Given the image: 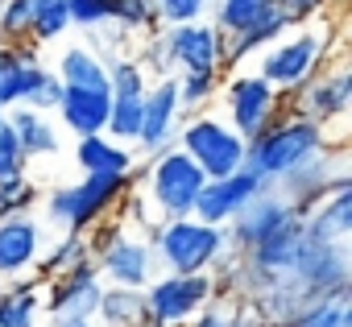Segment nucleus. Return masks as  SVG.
<instances>
[{
  "instance_id": "1",
  "label": "nucleus",
  "mask_w": 352,
  "mask_h": 327,
  "mask_svg": "<svg viewBox=\"0 0 352 327\" xmlns=\"http://www.w3.org/2000/svg\"><path fill=\"white\" fill-rule=\"evenodd\" d=\"M336 42H340V9H327L323 17L298 25L294 34H282L274 46H265V50L257 54V71H253V75L265 79V83L286 100V95H294L331 54H340Z\"/></svg>"
},
{
  "instance_id": "2",
  "label": "nucleus",
  "mask_w": 352,
  "mask_h": 327,
  "mask_svg": "<svg viewBox=\"0 0 352 327\" xmlns=\"http://www.w3.org/2000/svg\"><path fill=\"white\" fill-rule=\"evenodd\" d=\"M323 149H340L331 145L327 128H319L315 120L298 116L294 108L278 112L253 141H245V170H253L261 183H282L290 170H298L302 161L319 157Z\"/></svg>"
},
{
  "instance_id": "3",
  "label": "nucleus",
  "mask_w": 352,
  "mask_h": 327,
  "mask_svg": "<svg viewBox=\"0 0 352 327\" xmlns=\"http://www.w3.org/2000/svg\"><path fill=\"white\" fill-rule=\"evenodd\" d=\"M153 257L170 273H212L216 265L232 261V245L224 228L199 224L195 216L187 220H162L153 232Z\"/></svg>"
},
{
  "instance_id": "4",
  "label": "nucleus",
  "mask_w": 352,
  "mask_h": 327,
  "mask_svg": "<svg viewBox=\"0 0 352 327\" xmlns=\"http://www.w3.org/2000/svg\"><path fill=\"white\" fill-rule=\"evenodd\" d=\"M129 191H133V179H120V174H83L71 187H54L42 199V207H46L50 224H58V232L87 236Z\"/></svg>"
},
{
  "instance_id": "5",
  "label": "nucleus",
  "mask_w": 352,
  "mask_h": 327,
  "mask_svg": "<svg viewBox=\"0 0 352 327\" xmlns=\"http://www.w3.org/2000/svg\"><path fill=\"white\" fill-rule=\"evenodd\" d=\"M133 179H145V187H137V191L145 195V203L162 220H187V216H195V199H199V191L208 183L199 174V166L187 153H179V149H166V153L149 157L145 166L133 170Z\"/></svg>"
},
{
  "instance_id": "6",
  "label": "nucleus",
  "mask_w": 352,
  "mask_h": 327,
  "mask_svg": "<svg viewBox=\"0 0 352 327\" xmlns=\"http://www.w3.org/2000/svg\"><path fill=\"white\" fill-rule=\"evenodd\" d=\"M87 257L96 261V269L104 278H112V286L120 290H145L153 282V245L145 232L116 224H96L87 232Z\"/></svg>"
},
{
  "instance_id": "7",
  "label": "nucleus",
  "mask_w": 352,
  "mask_h": 327,
  "mask_svg": "<svg viewBox=\"0 0 352 327\" xmlns=\"http://www.w3.org/2000/svg\"><path fill=\"white\" fill-rule=\"evenodd\" d=\"M174 149L187 153L195 166H199V174H204L208 183L245 170V141L224 124V116H212V112H195V116H187V120L179 124Z\"/></svg>"
},
{
  "instance_id": "8",
  "label": "nucleus",
  "mask_w": 352,
  "mask_h": 327,
  "mask_svg": "<svg viewBox=\"0 0 352 327\" xmlns=\"http://www.w3.org/2000/svg\"><path fill=\"white\" fill-rule=\"evenodd\" d=\"M145 315L153 327H187L195 315H204L212 306V298L220 294V278L216 273H166L153 278L145 290Z\"/></svg>"
},
{
  "instance_id": "9",
  "label": "nucleus",
  "mask_w": 352,
  "mask_h": 327,
  "mask_svg": "<svg viewBox=\"0 0 352 327\" xmlns=\"http://www.w3.org/2000/svg\"><path fill=\"white\" fill-rule=\"evenodd\" d=\"M348 104H352V75H348V63L344 54H331L294 95H290V108L307 120H315L319 128H336L344 124L348 116Z\"/></svg>"
},
{
  "instance_id": "10",
  "label": "nucleus",
  "mask_w": 352,
  "mask_h": 327,
  "mask_svg": "<svg viewBox=\"0 0 352 327\" xmlns=\"http://www.w3.org/2000/svg\"><path fill=\"white\" fill-rule=\"evenodd\" d=\"M224 91V124L241 137V141H253L286 104H282V95L265 83V79H257V75H232L228 83H220Z\"/></svg>"
},
{
  "instance_id": "11",
  "label": "nucleus",
  "mask_w": 352,
  "mask_h": 327,
  "mask_svg": "<svg viewBox=\"0 0 352 327\" xmlns=\"http://www.w3.org/2000/svg\"><path fill=\"white\" fill-rule=\"evenodd\" d=\"M187 120L183 100H179V79L162 75L145 87V104H141V133L133 145H141L145 157H157L166 149H174V137H179V124Z\"/></svg>"
},
{
  "instance_id": "12",
  "label": "nucleus",
  "mask_w": 352,
  "mask_h": 327,
  "mask_svg": "<svg viewBox=\"0 0 352 327\" xmlns=\"http://www.w3.org/2000/svg\"><path fill=\"white\" fill-rule=\"evenodd\" d=\"M100 294H104L100 269H96V261H87L63 278L42 282V311L50 315V323H91Z\"/></svg>"
},
{
  "instance_id": "13",
  "label": "nucleus",
  "mask_w": 352,
  "mask_h": 327,
  "mask_svg": "<svg viewBox=\"0 0 352 327\" xmlns=\"http://www.w3.org/2000/svg\"><path fill=\"white\" fill-rule=\"evenodd\" d=\"M157 42H162V58H166V67H179V75L224 71V38L212 30V21L170 25V30H162Z\"/></svg>"
},
{
  "instance_id": "14",
  "label": "nucleus",
  "mask_w": 352,
  "mask_h": 327,
  "mask_svg": "<svg viewBox=\"0 0 352 327\" xmlns=\"http://www.w3.org/2000/svg\"><path fill=\"white\" fill-rule=\"evenodd\" d=\"M290 278L298 286H307L311 294H319V298L348 294V253H344V245H319V240L302 236V249L294 257Z\"/></svg>"
},
{
  "instance_id": "15",
  "label": "nucleus",
  "mask_w": 352,
  "mask_h": 327,
  "mask_svg": "<svg viewBox=\"0 0 352 327\" xmlns=\"http://www.w3.org/2000/svg\"><path fill=\"white\" fill-rule=\"evenodd\" d=\"M290 220H298V212L274 191V187H265L257 199H249L241 212H236V220L224 228L228 232V245H232V257L236 253H249L253 245H261L265 236H274L282 224H290Z\"/></svg>"
},
{
  "instance_id": "16",
  "label": "nucleus",
  "mask_w": 352,
  "mask_h": 327,
  "mask_svg": "<svg viewBox=\"0 0 352 327\" xmlns=\"http://www.w3.org/2000/svg\"><path fill=\"white\" fill-rule=\"evenodd\" d=\"M46 253V228L38 216H5L0 220V278H30Z\"/></svg>"
},
{
  "instance_id": "17",
  "label": "nucleus",
  "mask_w": 352,
  "mask_h": 327,
  "mask_svg": "<svg viewBox=\"0 0 352 327\" xmlns=\"http://www.w3.org/2000/svg\"><path fill=\"white\" fill-rule=\"evenodd\" d=\"M270 183H261L253 170H236L228 179H216V183H204L199 199H195V220L199 224H212V228H228L236 220V212L257 199Z\"/></svg>"
},
{
  "instance_id": "18",
  "label": "nucleus",
  "mask_w": 352,
  "mask_h": 327,
  "mask_svg": "<svg viewBox=\"0 0 352 327\" xmlns=\"http://www.w3.org/2000/svg\"><path fill=\"white\" fill-rule=\"evenodd\" d=\"M42 54H38V46H30V42H9V46H0V108H17V104H25V95H30V87H34V79L42 75Z\"/></svg>"
},
{
  "instance_id": "19",
  "label": "nucleus",
  "mask_w": 352,
  "mask_h": 327,
  "mask_svg": "<svg viewBox=\"0 0 352 327\" xmlns=\"http://www.w3.org/2000/svg\"><path fill=\"white\" fill-rule=\"evenodd\" d=\"M352 232V183L336 187L327 199H319L307 216H302V236L319 240V245H344Z\"/></svg>"
},
{
  "instance_id": "20",
  "label": "nucleus",
  "mask_w": 352,
  "mask_h": 327,
  "mask_svg": "<svg viewBox=\"0 0 352 327\" xmlns=\"http://www.w3.org/2000/svg\"><path fill=\"white\" fill-rule=\"evenodd\" d=\"M5 124H9V133L17 137V145H21V157H25V161L58 157L63 141H58V128H54V120H50V116H42V112H34V108L17 104V108H9V112H5Z\"/></svg>"
},
{
  "instance_id": "21",
  "label": "nucleus",
  "mask_w": 352,
  "mask_h": 327,
  "mask_svg": "<svg viewBox=\"0 0 352 327\" xmlns=\"http://www.w3.org/2000/svg\"><path fill=\"white\" fill-rule=\"evenodd\" d=\"M108 91H83V87H63V104H58V120L63 128H71L75 137H100L108 128Z\"/></svg>"
},
{
  "instance_id": "22",
  "label": "nucleus",
  "mask_w": 352,
  "mask_h": 327,
  "mask_svg": "<svg viewBox=\"0 0 352 327\" xmlns=\"http://www.w3.org/2000/svg\"><path fill=\"white\" fill-rule=\"evenodd\" d=\"M75 166L83 174H120V179H133L137 170V157L129 145H116L112 137H79L75 141Z\"/></svg>"
},
{
  "instance_id": "23",
  "label": "nucleus",
  "mask_w": 352,
  "mask_h": 327,
  "mask_svg": "<svg viewBox=\"0 0 352 327\" xmlns=\"http://www.w3.org/2000/svg\"><path fill=\"white\" fill-rule=\"evenodd\" d=\"M42 319V278H17L0 290V327H38Z\"/></svg>"
},
{
  "instance_id": "24",
  "label": "nucleus",
  "mask_w": 352,
  "mask_h": 327,
  "mask_svg": "<svg viewBox=\"0 0 352 327\" xmlns=\"http://www.w3.org/2000/svg\"><path fill=\"white\" fill-rule=\"evenodd\" d=\"M63 87H83V91H108V67L100 58V50L91 46H71L63 50L58 67H54Z\"/></svg>"
},
{
  "instance_id": "25",
  "label": "nucleus",
  "mask_w": 352,
  "mask_h": 327,
  "mask_svg": "<svg viewBox=\"0 0 352 327\" xmlns=\"http://www.w3.org/2000/svg\"><path fill=\"white\" fill-rule=\"evenodd\" d=\"M96 319L104 327H145L149 315H145V294L141 290H104L100 294V306H96Z\"/></svg>"
},
{
  "instance_id": "26",
  "label": "nucleus",
  "mask_w": 352,
  "mask_h": 327,
  "mask_svg": "<svg viewBox=\"0 0 352 327\" xmlns=\"http://www.w3.org/2000/svg\"><path fill=\"white\" fill-rule=\"evenodd\" d=\"M91 257H87V236H79V232H63L46 253H42V261H38V278L42 282H50V278H63V273H71V269H79V265H87Z\"/></svg>"
},
{
  "instance_id": "27",
  "label": "nucleus",
  "mask_w": 352,
  "mask_h": 327,
  "mask_svg": "<svg viewBox=\"0 0 352 327\" xmlns=\"http://www.w3.org/2000/svg\"><path fill=\"white\" fill-rule=\"evenodd\" d=\"M104 13H108V25L120 30V34H157L162 21L153 13V0H104Z\"/></svg>"
},
{
  "instance_id": "28",
  "label": "nucleus",
  "mask_w": 352,
  "mask_h": 327,
  "mask_svg": "<svg viewBox=\"0 0 352 327\" xmlns=\"http://www.w3.org/2000/svg\"><path fill=\"white\" fill-rule=\"evenodd\" d=\"M71 30L67 0H34V21H30V46H46Z\"/></svg>"
},
{
  "instance_id": "29",
  "label": "nucleus",
  "mask_w": 352,
  "mask_h": 327,
  "mask_svg": "<svg viewBox=\"0 0 352 327\" xmlns=\"http://www.w3.org/2000/svg\"><path fill=\"white\" fill-rule=\"evenodd\" d=\"M220 75L224 71H199V75H174L179 79V100H183V112L195 116L204 112L216 95H220Z\"/></svg>"
},
{
  "instance_id": "30",
  "label": "nucleus",
  "mask_w": 352,
  "mask_h": 327,
  "mask_svg": "<svg viewBox=\"0 0 352 327\" xmlns=\"http://www.w3.org/2000/svg\"><path fill=\"white\" fill-rule=\"evenodd\" d=\"M290 327H352V311H348V294L340 298H319L311 302Z\"/></svg>"
},
{
  "instance_id": "31",
  "label": "nucleus",
  "mask_w": 352,
  "mask_h": 327,
  "mask_svg": "<svg viewBox=\"0 0 352 327\" xmlns=\"http://www.w3.org/2000/svg\"><path fill=\"white\" fill-rule=\"evenodd\" d=\"M30 21H34V0H0V46L30 42Z\"/></svg>"
},
{
  "instance_id": "32",
  "label": "nucleus",
  "mask_w": 352,
  "mask_h": 327,
  "mask_svg": "<svg viewBox=\"0 0 352 327\" xmlns=\"http://www.w3.org/2000/svg\"><path fill=\"white\" fill-rule=\"evenodd\" d=\"M208 9H212V0H153V13H157L162 30H170V25H195V21L208 17Z\"/></svg>"
},
{
  "instance_id": "33",
  "label": "nucleus",
  "mask_w": 352,
  "mask_h": 327,
  "mask_svg": "<svg viewBox=\"0 0 352 327\" xmlns=\"http://www.w3.org/2000/svg\"><path fill=\"white\" fill-rule=\"evenodd\" d=\"M38 203V187L30 174H17V179H5L0 183V220L5 216H21Z\"/></svg>"
},
{
  "instance_id": "34",
  "label": "nucleus",
  "mask_w": 352,
  "mask_h": 327,
  "mask_svg": "<svg viewBox=\"0 0 352 327\" xmlns=\"http://www.w3.org/2000/svg\"><path fill=\"white\" fill-rule=\"evenodd\" d=\"M58 104H63V83H58V75H54V67H42V75L34 79V87H30V95H25V108H34V112H58Z\"/></svg>"
},
{
  "instance_id": "35",
  "label": "nucleus",
  "mask_w": 352,
  "mask_h": 327,
  "mask_svg": "<svg viewBox=\"0 0 352 327\" xmlns=\"http://www.w3.org/2000/svg\"><path fill=\"white\" fill-rule=\"evenodd\" d=\"M187 327H261L249 311L232 306V302H220V306H208L204 315H195Z\"/></svg>"
},
{
  "instance_id": "36",
  "label": "nucleus",
  "mask_w": 352,
  "mask_h": 327,
  "mask_svg": "<svg viewBox=\"0 0 352 327\" xmlns=\"http://www.w3.org/2000/svg\"><path fill=\"white\" fill-rule=\"evenodd\" d=\"M270 5H274L290 25H307V21H315V17H323L327 9H336L331 0H270Z\"/></svg>"
},
{
  "instance_id": "37",
  "label": "nucleus",
  "mask_w": 352,
  "mask_h": 327,
  "mask_svg": "<svg viewBox=\"0 0 352 327\" xmlns=\"http://www.w3.org/2000/svg\"><path fill=\"white\" fill-rule=\"evenodd\" d=\"M67 17L79 30H104L108 13H104V0H67Z\"/></svg>"
},
{
  "instance_id": "38",
  "label": "nucleus",
  "mask_w": 352,
  "mask_h": 327,
  "mask_svg": "<svg viewBox=\"0 0 352 327\" xmlns=\"http://www.w3.org/2000/svg\"><path fill=\"white\" fill-rule=\"evenodd\" d=\"M25 166L30 161L21 157V145H17V137L9 133V124L0 128V183L5 179H17V174H25Z\"/></svg>"
},
{
  "instance_id": "39",
  "label": "nucleus",
  "mask_w": 352,
  "mask_h": 327,
  "mask_svg": "<svg viewBox=\"0 0 352 327\" xmlns=\"http://www.w3.org/2000/svg\"><path fill=\"white\" fill-rule=\"evenodd\" d=\"M50 327H96V323H50Z\"/></svg>"
},
{
  "instance_id": "40",
  "label": "nucleus",
  "mask_w": 352,
  "mask_h": 327,
  "mask_svg": "<svg viewBox=\"0 0 352 327\" xmlns=\"http://www.w3.org/2000/svg\"><path fill=\"white\" fill-rule=\"evenodd\" d=\"M0 128H5V108H0Z\"/></svg>"
},
{
  "instance_id": "41",
  "label": "nucleus",
  "mask_w": 352,
  "mask_h": 327,
  "mask_svg": "<svg viewBox=\"0 0 352 327\" xmlns=\"http://www.w3.org/2000/svg\"><path fill=\"white\" fill-rule=\"evenodd\" d=\"M145 327H153V323H145Z\"/></svg>"
}]
</instances>
